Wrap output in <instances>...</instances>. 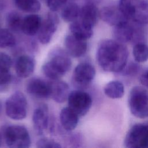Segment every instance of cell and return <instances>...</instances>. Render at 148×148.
<instances>
[{"label": "cell", "mask_w": 148, "mask_h": 148, "mask_svg": "<svg viewBox=\"0 0 148 148\" xmlns=\"http://www.w3.org/2000/svg\"><path fill=\"white\" fill-rule=\"evenodd\" d=\"M128 51L124 43L115 39L102 40L97 50V61L105 71L120 72L126 65Z\"/></svg>", "instance_id": "1"}, {"label": "cell", "mask_w": 148, "mask_h": 148, "mask_svg": "<svg viewBox=\"0 0 148 148\" xmlns=\"http://www.w3.org/2000/svg\"><path fill=\"white\" fill-rule=\"evenodd\" d=\"M72 66L71 56L66 50L56 47L50 51L49 60L42 66L43 73L52 80H59L68 72Z\"/></svg>", "instance_id": "2"}, {"label": "cell", "mask_w": 148, "mask_h": 148, "mask_svg": "<svg viewBox=\"0 0 148 148\" xmlns=\"http://www.w3.org/2000/svg\"><path fill=\"white\" fill-rule=\"evenodd\" d=\"M119 7L128 20L139 25L148 23V0H120Z\"/></svg>", "instance_id": "3"}, {"label": "cell", "mask_w": 148, "mask_h": 148, "mask_svg": "<svg viewBox=\"0 0 148 148\" xmlns=\"http://www.w3.org/2000/svg\"><path fill=\"white\" fill-rule=\"evenodd\" d=\"M6 145L12 148H27L31 143V137L25 127L11 125L6 127L2 132Z\"/></svg>", "instance_id": "4"}, {"label": "cell", "mask_w": 148, "mask_h": 148, "mask_svg": "<svg viewBox=\"0 0 148 148\" xmlns=\"http://www.w3.org/2000/svg\"><path fill=\"white\" fill-rule=\"evenodd\" d=\"M128 106L131 113L136 117H148V92L142 87H133L128 96Z\"/></svg>", "instance_id": "5"}, {"label": "cell", "mask_w": 148, "mask_h": 148, "mask_svg": "<svg viewBox=\"0 0 148 148\" xmlns=\"http://www.w3.org/2000/svg\"><path fill=\"white\" fill-rule=\"evenodd\" d=\"M5 112L10 119L19 120L26 117L27 101L24 94L17 91L13 93L5 102Z\"/></svg>", "instance_id": "6"}, {"label": "cell", "mask_w": 148, "mask_h": 148, "mask_svg": "<svg viewBox=\"0 0 148 148\" xmlns=\"http://www.w3.org/2000/svg\"><path fill=\"white\" fill-rule=\"evenodd\" d=\"M124 145L128 148H148V124L134 125L125 136Z\"/></svg>", "instance_id": "7"}, {"label": "cell", "mask_w": 148, "mask_h": 148, "mask_svg": "<svg viewBox=\"0 0 148 148\" xmlns=\"http://www.w3.org/2000/svg\"><path fill=\"white\" fill-rule=\"evenodd\" d=\"M68 102V107L79 117L87 113L92 103L90 95L82 90H75L70 92Z\"/></svg>", "instance_id": "8"}, {"label": "cell", "mask_w": 148, "mask_h": 148, "mask_svg": "<svg viewBox=\"0 0 148 148\" xmlns=\"http://www.w3.org/2000/svg\"><path fill=\"white\" fill-rule=\"evenodd\" d=\"M95 75L94 67L88 62H81L75 68L72 82L77 87H84L88 85L94 79Z\"/></svg>", "instance_id": "9"}, {"label": "cell", "mask_w": 148, "mask_h": 148, "mask_svg": "<svg viewBox=\"0 0 148 148\" xmlns=\"http://www.w3.org/2000/svg\"><path fill=\"white\" fill-rule=\"evenodd\" d=\"M58 22V17L54 12L51 11L47 14L37 34L38 40L42 44L45 45L50 42L57 29Z\"/></svg>", "instance_id": "10"}, {"label": "cell", "mask_w": 148, "mask_h": 148, "mask_svg": "<svg viewBox=\"0 0 148 148\" xmlns=\"http://www.w3.org/2000/svg\"><path fill=\"white\" fill-rule=\"evenodd\" d=\"M27 92L39 99H47L50 97V82L39 77L30 79L26 84Z\"/></svg>", "instance_id": "11"}, {"label": "cell", "mask_w": 148, "mask_h": 148, "mask_svg": "<svg viewBox=\"0 0 148 148\" xmlns=\"http://www.w3.org/2000/svg\"><path fill=\"white\" fill-rule=\"evenodd\" d=\"M99 14V17L105 23L114 27L129 21L119 7L105 6L100 10Z\"/></svg>", "instance_id": "12"}, {"label": "cell", "mask_w": 148, "mask_h": 148, "mask_svg": "<svg viewBox=\"0 0 148 148\" xmlns=\"http://www.w3.org/2000/svg\"><path fill=\"white\" fill-rule=\"evenodd\" d=\"M65 50L71 57L79 58L83 56L87 49L86 40L79 39L72 34L66 36L64 40Z\"/></svg>", "instance_id": "13"}, {"label": "cell", "mask_w": 148, "mask_h": 148, "mask_svg": "<svg viewBox=\"0 0 148 148\" xmlns=\"http://www.w3.org/2000/svg\"><path fill=\"white\" fill-rule=\"evenodd\" d=\"M32 123L36 134H43L49 124V109L46 104H42L34 110Z\"/></svg>", "instance_id": "14"}, {"label": "cell", "mask_w": 148, "mask_h": 148, "mask_svg": "<svg viewBox=\"0 0 148 148\" xmlns=\"http://www.w3.org/2000/svg\"><path fill=\"white\" fill-rule=\"evenodd\" d=\"M34 58L29 55H21L18 57L15 64V71L20 78H27L34 72L35 69Z\"/></svg>", "instance_id": "15"}, {"label": "cell", "mask_w": 148, "mask_h": 148, "mask_svg": "<svg viewBox=\"0 0 148 148\" xmlns=\"http://www.w3.org/2000/svg\"><path fill=\"white\" fill-rule=\"evenodd\" d=\"M50 97L57 103H63L68 99L70 93L69 85L64 81L56 80L50 82Z\"/></svg>", "instance_id": "16"}, {"label": "cell", "mask_w": 148, "mask_h": 148, "mask_svg": "<svg viewBox=\"0 0 148 148\" xmlns=\"http://www.w3.org/2000/svg\"><path fill=\"white\" fill-rule=\"evenodd\" d=\"M99 16L98 10L94 3L88 2L80 9V20L86 25L93 28Z\"/></svg>", "instance_id": "17"}, {"label": "cell", "mask_w": 148, "mask_h": 148, "mask_svg": "<svg viewBox=\"0 0 148 148\" xmlns=\"http://www.w3.org/2000/svg\"><path fill=\"white\" fill-rule=\"evenodd\" d=\"M136 31L128 21L114 26L113 36L114 39L123 43L131 41L135 36Z\"/></svg>", "instance_id": "18"}, {"label": "cell", "mask_w": 148, "mask_h": 148, "mask_svg": "<svg viewBox=\"0 0 148 148\" xmlns=\"http://www.w3.org/2000/svg\"><path fill=\"white\" fill-rule=\"evenodd\" d=\"M42 20L36 14H30L23 18L21 31L28 36H34L38 34Z\"/></svg>", "instance_id": "19"}, {"label": "cell", "mask_w": 148, "mask_h": 148, "mask_svg": "<svg viewBox=\"0 0 148 148\" xmlns=\"http://www.w3.org/2000/svg\"><path fill=\"white\" fill-rule=\"evenodd\" d=\"M79 116L70 108H63L60 114L61 125L66 131H72L77 125Z\"/></svg>", "instance_id": "20"}, {"label": "cell", "mask_w": 148, "mask_h": 148, "mask_svg": "<svg viewBox=\"0 0 148 148\" xmlns=\"http://www.w3.org/2000/svg\"><path fill=\"white\" fill-rule=\"evenodd\" d=\"M69 29L73 36L84 40L90 39L93 34L92 28L86 25L80 20L71 23Z\"/></svg>", "instance_id": "21"}, {"label": "cell", "mask_w": 148, "mask_h": 148, "mask_svg": "<svg viewBox=\"0 0 148 148\" xmlns=\"http://www.w3.org/2000/svg\"><path fill=\"white\" fill-rule=\"evenodd\" d=\"M80 9L76 3H69L61 9V16L63 20L67 23H72L79 18Z\"/></svg>", "instance_id": "22"}, {"label": "cell", "mask_w": 148, "mask_h": 148, "mask_svg": "<svg viewBox=\"0 0 148 148\" xmlns=\"http://www.w3.org/2000/svg\"><path fill=\"white\" fill-rule=\"evenodd\" d=\"M104 92L110 98H120L124 95V87L121 82L113 80L106 84L104 87Z\"/></svg>", "instance_id": "23"}, {"label": "cell", "mask_w": 148, "mask_h": 148, "mask_svg": "<svg viewBox=\"0 0 148 148\" xmlns=\"http://www.w3.org/2000/svg\"><path fill=\"white\" fill-rule=\"evenodd\" d=\"M23 18L20 14L16 11L9 12L6 17V23L8 29L12 32H16L21 31Z\"/></svg>", "instance_id": "24"}, {"label": "cell", "mask_w": 148, "mask_h": 148, "mask_svg": "<svg viewBox=\"0 0 148 148\" xmlns=\"http://www.w3.org/2000/svg\"><path fill=\"white\" fill-rule=\"evenodd\" d=\"M13 2L18 9L27 13H36L41 8L39 0H13Z\"/></svg>", "instance_id": "25"}, {"label": "cell", "mask_w": 148, "mask_h": 148, "mask_svg": "<svg viewBox=\"0 0 148 148\" xmlns=\"http://www.w3.org/2000/svg\"><path fill=\"white\" fill-rule=\"evenodd\" d=\"M16 38L8 29H0V48L12 47L16 45Z\"/></svg>", "instance_id": "26"}, {"label": "cell", "mask_w": 148, "mask_h": 148, "mask_svg": "<svg viewBox=\"0 0 148 148\" xmlns=\"http://www.w3.org/2000/svg\"><path fill=\"white\" fill-rule=\"evenodd\" d=\"M133 56L138 62L146 61L148 60V45L143 43H136L133 48Z\"/></svg>", "instance_id": "27"}, {"label": "cell", "mask_w": 148, "mask_h": 148, "mask_svg": "<svg viewBox=\"0 0 148 148\" xmlns=\"http://www.w3.org/2000/svg\"><path fill=\"white\" fill-rule=\"evenodd\" d=\"M12 81V75L9 71L0 72V92L8 90Z\"/></svg>", "instance_id": "28"}, {"label": "cell", "mask_w": 148, "mask_h": 148, "mask_svg": "<svg viewBox=\"0 0 148 148\" xmlns=\"http://www.w3.org/2000/svg\"><path fill=\"white\" fill-rule=\"evenodd\" d=\"M36 147L39 148H60L61 146L58 142L53 139L43 138L37 141Z\"/></svg>", "instance_id": "29"}, {"label": "cell", "mask_w": 148, "mask_h": 148, "mask_svg": "<svg viewBox=\"0 0 148 148\" xmlns=\"http://www.w3.org/2000/svg\"><path fill=\"white\" fill-rule=\"evenodd\" d=\"M12 65L11 57L8 54L0 51V72L9 71Z\"/></svg>", "instance_id": "30"}, {"label": "cell", "mask_w": 148, "mask_h": 148, "mask_svg": "<svg viewBox=\"0 0 148 148\" xmlns=\"http://www.w3.org/2000/svg\"><path fill=\"white\" fill-rule=\"evenodd\" d=\"M67 0H46L47 7L51 12H57L62 9L66 3Z\"/></svg>", "instance_id": "31"}, {"label": "cell", "mask_w": 148, "mask_h": 148, "mask_svg": "<svg viewBox=\"0 0 148 148\" xmlns=\"http://www.w3.org/2000/svg\"><path fill=\"white\" fill-rule=\"evenodd\" d=\"M139 69V66L137 64L134 63H131L128 66L126 65L124 68L120 72V73L123 74L124 75H134L137 72Z\"/></svg>", "instance_id": "32"}, {"label": "cell", "mask_w": 148, "mask_h": 148, "mask_svg": "<svg viewBox=\"0 0 148 148\" xmlns=\"http://www.w3.org/2000/svg\"><path fill=\"white\" fill-rule=\"evenodd\" d=\"M140 82L144 86L148 87V70L145 71L140 77Z\"/></svg>", "instance_id": "33"}, {"label": "cell", "mask_w": 148, "mask_h": 148, "mask_svg": "<svg viewBox=\"0 0 148 148\" xmlns=\"http://www.w3.org/2000/svg\"><path fill=\"white\" fill-rule=\"evenodd\" d=\"M7 3L8 0H0V10H2L6 8Z\"/></svg>", "instance_id": "34"}, {"label": "cell", "mask_w": 148, "mask_h": 148, "mask_svg": "<svg viewBox=\"0 0 148 148\" xmlns=\"http://www.w3.org/2000/svg\"><path fill=\"white\" fill-rule=\"evenodd\" d=\"M2 138H3V136H2V133L0 132V146L2 144Z\"/></svg>", "instance_id": "35"}, {"label": "cell", "mask_w": 148, "mask_h": 148, "mask_svg": "<svg viewBox=\"0 0 148 148\" xmlns=\"http://www.w3.org/2000/svg\"><path fill=\"white\" fill-rule=\"evenodd\" d=\"M1 25H2V18H1V14H0V29H1Z\"/></svg>", "instance_id": "36"}, {"label": "cell", "mask_w": 148, "mask_h": 148, "mask_svg": "<svg viewBox=\"0 0 148 148\" xmlns=\"http://www.w3.org/2000/svg\"><path fill=\"white\" fill-rule=\"evenodd\" d=\"M1 108H2V105H1V103L0 102V112L1 111Z\"/></svg>", "instance_id": "37"}]
</instances>
